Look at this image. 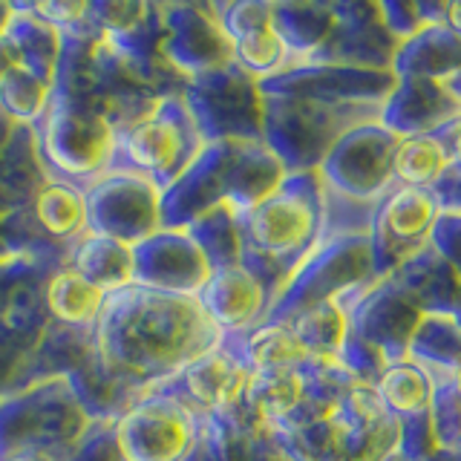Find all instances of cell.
<instances>
[{"label": "cell", "mask_w": 461, "mask_h": 461, "mask_svg": "<svg viewBox=\"0 0 461 461\" xmlns=\"http://www.w3.org/2000/svg\"><path fill=\"white\" fill-rule=\"evenodd\" d=\"M196 300L222 335H240L266 323V314L274 306L268 288L240 263L213 268Z\"/></svg>", "instance_id": "cell-12"}, {"label": "cell", "mask_w": 461, "mask_h": 461, "mask_svg": "<svg viewBox=\"0 0 461 461\" xmlns=\"http://www.w3.org/2000/svg\"><path fill=\"white\" fill-rule=\"evenodd\" d=\"M162 9V41L158 50L170 69H176L185 78L208 76L228 64H234L230 55V41L216 21L213 6H158Z\"/></svg>", "instance_id": "cell-9"}, {"label": "cell", "mask_w": 461, "mask_h": 461, "mask_svg": "<svg viewBox=\"0 0 461 461\" xmlns=\"http://www.w3.org/2000/svg\"><path fill=\"white\" fill-rule=\"evenodd\" d=\"M12 6L9 4H0V35L6 32V26H9V21H12Z\"/></svg>", "instance_id": "cell-26"}, {"label": "cell", "mask_w": 461, "mask_h": 461, "mask_svg": "<svg viewBox=\"0 0 461 461\" xmlns=\"http://www.w3.org/2000/svg\"><path fill=\"white\" fill-rule=\"evenodd\" d=\"M67 266L104 294L133 285V245L86 230L69 245Z\"/></svg>", "instance_id": "cell-15"}, {"label": "cell", "mask_w": 461, "mask_h": 461, "mask_svg": "<svg viewBox=\"0 0 461 461\" xmlns=\"http://www.w3.org/2000/svg\"><path fill=\"white\" fill-rule=\"evenodd\" d=\"M86 230L136 245L162 228V191L133 170L110 167L84 187Z\"/></svg>", "instance_id": "cell-7"}, {"label": "cell", "mask_w": 461, "mask_h": 461, "mask_svg": "<svg viewBox=\"0 0 461 461\" xmlns=\"http://www.w3.org/2000/svg\"><path fill=\"white\" fill-rule=\"evenodd\" d=\"M32 130L41 167L52 179L84 191L113 165L115 130L107 115L86 101L52 95L43 119Z\"/></svg>", "instance_id": "cell-5"}, {"label": "cell", "mask_w": 461, "mask_h": 461, "mask_svg": "<svg viewBox=\"0 0 461 461\" xmlns=\"http://www.w3.org/2000/svg\"><path fill=\"white\" fill-rule=\"evenodd\" d=\"M436 216V202L427 191L418 187H401L398 194L389 196L384 205V230L395 240H418L427 234Z\"/></svg>", "instance_id": "cell-20"}, {"label": "cell", "mask_w": 461, "mask_h": 461, "mask_svg": "<svg viewBox=\"0 0 461 461\" xmlns=\"http://www.w3.org/2000/svg\"><path fill=\"white\" fill-rule=\"evenodd\" d=\"M12 67H18V55H14L6 35H0V81H4V76Z\"/></svg>", "instance_id": "cell-22"}, {"label": "cell", "mask_w": 461, "mask_h": 461, "mask_svg": "<svg viewBox=\"0 0 461 461\" xmlns=\"http://www.w3.org/2000/svg\"><path fill=\"white\" fill-rule=\"evenodd\" d=\"M444 148H447V144H444ZM447 156H450V162L461 165V124L456 127V133H453V139H450V148H447Z\"/></svg>", "instance_id": "cell-24"}, {"label": "cell", "mask_w": 461, "mask_h": 461, "mask_svg": "<svg viewBox=\"0 0 461 461\" xmlns=\"http://www.w3.org/2000/svg\"><path fill=\"white\" fill-rule=\"evenodd\" d=\"M259 90L257 81L237 64H228L208 76L191 78L182 86V95L191 107L196 127L205 141L222 139H259L263 133V101L249 104V95Z\"/></svg>", "instance_id": "cell-8"}, {"label": "cell", "mask_w": 461, "mask_h": 461, "mask_svg": "<svg viewBox=\"0 0 461 461\" xmlns=\"http://www.w3.org/2000/svg\"><path fill=\"white\" fill-rule=\"evenodd\" d=\"M0 461H58V458L41 450H14V453H6Z\"/></svg>", "instance_id": "cell-23"}, {"label": "cell", "mask_w": 461, "mask_h": 461, "mask_svg": "<svg viewBox=\"0 0 461 461\" xmlns=\"http://www.w3.org/2000/svg\"><path fill=\"white\" fill-rule=\"evenodd\" d=\"M107 294L69 266H58L43 280V306L50 321L67 329L95 331Z\"/></svg>", "instance_id": "cell-14"}, {"label": "cell", "mask_w": 461, "mask_h": 461, "mask_svg": "<svg viewBox=\"0 0 461 461\" xmlns=\"http://www.w3.org/2000/svg\"><path fill=\"white\" fill-rule=\"evenodd\" d=\"M187 234L196 240L202 254L208 257L211 268L237 266L240 263V230H237V213L230 208H213L208 213L196 216L187 225Z\"/></svg>", "instance_id": "cell-19"}, {"label": "cell", "mask_w": 461, "mask_h": 461, "mask_svg": "<svg viewBox=\"0 0 461 461\" xmlns=\"http://www.w3.org/2000/svg\"><path fill=\"white\" fill-rule=\"evenodd\" d=\"M122 461H185L202 438V418L162 389H144L113 421Z\"/></svg>", "instance_id": "cell-6"}, {"label": "cell", "mask_w": 461, "mask_h": 461, "mask_svg": "<svg viewBox=\"0 0 461 461\" xmlns=\"http://www.w3.org/2000/svg\"><path fill=\"white\" fill-rule=\"evenodd\" d=\"M52 90L55 86L38 78L35 72L23 69L21 64L12 67L4 76V81H0V113L12 124L35 127L50 107Z\"/></svg>", "instance_id": "cell-18"}, {"label": "cell", "mask_w": 461, "mask_h": 461, "mask_svg": "<svg viewBox=\"0 0 461 461\" xmlns=\"http://www.w3.org/2000/svg\"><path fill=\"white\" fill-rule=\"evenodd\" d=\"M447 23L453 26L456 35H461V4H450V6H447Z\"/></svg>", "instance_id": "cell-25"}, {"label": "cell", "mask_w": 461, "mask_h": 461, "mask_svg": "<svg viewBox=\"0 0 461 461\" xmlns=\"http://www.w3.org/2000/svg\"><path fill=\"white\" fill-rule=\"evenodd\" d=\"M202 139L196 119L182 93H167L150 110L115 130L113 165L150 179L158 191L176 182L199 156Z\"/></svg>", "instance_id": "cell-3"}, {"label": "cell", "mask_w": 461, "mask_h": 461, "mask_svg": "<svg viewBox=\"0 0 461 461\" xmlns=\"http://www.w3.org/2000/svg\"><path fill=\"white\" fill-rule=\"evenodd\" d=\"M222 349L234 355L240 364L254 372L274 369H303L314 360L288 323H259L240 335H222Z\"/></svg>", "instance_id": "cell-13"}, {"label": "cell", "mask_w": 461, "mask_h": 461, "mask_svg": "<svg viewBox=\"0 0 461 461\" xmlns=\"http://www.w3.org/2000/svg\"><path fill=\"white\" fill-rule=\"evenodd\" d=\"M249 378V369L234 355H228L222 346H216L213 352L196 357L173 378L150 389H162V393L179 398L199 418H220L242 401Z\"/></svg>", "instance_id": "cell-11"}, {"label": "cell", "mask_w": 461, "mask_h": 461, "mask_svg": "<svg viewBox=\"0 0 461 461\" xmlns=\"http://www.w3.org/2000/svg\"><path fill=\"white\" fill-rule=\"evenodd\" d=\"M429 395H432V386L427 381V375L415 364L386 366V372L378 381V398L384 403V410H393L401 415H415L427 410Z\"/></svg>", "instance_id": "cell-21"}, {"label": "cell", "mask_w": 461, "mask_h": 461, "mask_svg": "<svg viewBox=\"0 0 461 461\" xmlns=\"http://www.w3.org/2000/svg\"><path fill=\"white\" fill-rule=\"evenodd\" d=\"M211 271L187 228H158L133 245V285L196 297Z\"/></svg>", "instance_id": "cell-10"}, {"label": "cell", "mask_w": 461, "mask_h": 461, "mask_svg": "<svg viewBox=\"0 0 461 461\" xmlns=\"http://www.w3.org/2000/svg\"><path fill=\"white\" fill-rule=\"evenodd\" d=\"M93 418L67 378H47L0 398V458L14 450H41L58 461L76 453Z\"/></svg>", "instance_id": "cell-4"}, {"label": "cell", "mask_w": 461, "mask_h": 461, "mask_svg": "<svg viewBox=\"0 0 461 461\" xmlns=\"http://www.w3.org/2000/svg\"><path fill=\"white\" fill-rule=\"evenodd\" d=\"M35 225L50 242L72 245L78 237L86 234V216H84V191L76 185H67L61 179L47 176L32 196L29 205Z\"/></svg>", "instance_id": "cell-16"}, {"label": "cell", "mask_w": 461, "mask_h": 461, "mask_svg": "<svg viewBox=\"0 0 461 461\" xmlns=\"http://www.w3.org/2000/svg\"><path fill=\"white\" fill-rule=\"evenodd\" d=\"M450 165L444 141L432 136H407L395 141L393 150V179H398L403 187H418L427 191L429 185L441 179V173Z\"/></svg>", "instance_id": "cell-17"}, {"label": "cell", "mask_w": 461, "mask_h": 461, "mask_svg": "<svg viewBox=\"0 0 461 461\" xmlns=\"http://www.w3.org/2000/svg\"><path fill=\"white\" fill-rule=\"evenodd\" d=\"M93 340L98 366L141 395L213 352L222 343V331L191 294L127 285L107 294Z\"/></svg>", "instance_id": "cell-1"}, {"label": "cell", "mask_w": 461, "mask_h": 461, "mask_svg": "<svg viewBox=\"0 0 461 461\" xmlns=\"http://www.w3.org/2000/svg\"><path fill=\"white\" fill-rule=\"evenodd\" d=\"M317 228H321L317 196H309V191L285 176L277 191L257 202L254 208L237 213L242 245L240 266L249 268L274 300L271 280H285L297 259L312 251Z\"/></svg>", "instance_id": "cell-2"}]
</instances>
